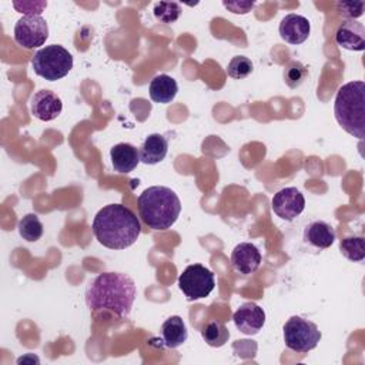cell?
Instances as JSON below:
<instances>
[{"label": "cell", "instance_id": "cell-1", "mask_svg": "<svg viewBox=\"0 0 365 365\" xmlns=\"http://www.w3.org/2000/svg\"><path fill=\"white\" fill-rule=\"evenodd\" d=\"M137 288L131 277L123 272H101L86 289V304L91 312H110L127 318L135 301Z\"/></svg>", "mask_w": 365, "mask_h": 365}, {"label": "cell", "instance_id": "cell-2", "mask_svg": "<svg viewBox=\"0 0 365 365\" xmlns=\"http://www.w3.org/2000/svg\"><path fill=\"white\" fill-rule=\"evenodd\" d=\"M93 234L110 250H125L140 237L141 224L137 215L123 204L103 207L93 220Z\"/></svg>", "mask_w": 365, "mask_h": 365}, {"label": "cell", "instance_id": "cell-3", "mask_svg": "<svg viewBox=\"0 0 365 365\" xmlns=\"http://www.w3.org/2000/svg\"><path fill=\"white\" fill-rule=\"evenodd\" d=\"M138 215L151 230H168L181 212V201L168 187L154 185L145 188L137 198Z\"/></svg>", "mask_w": 365, "mask_h": 365}, {"label": "cell", "instance_id": "cell-4", "mask_svg": "<svg viewBox=\"0 0 365 365\" xmlns=\"http://www.w3.org/2000/svg\"><path fill=\"white\" fill-rule=\"evenodd\" d=\"M334 114L338 124L351 135L362 140L365 135V83L349 81L339 87L335 96Z\"/></svg>", "mask_w": 365, "mask_h": 365}, {"label": "cell", "instance_id": "cell-5", "mask_svg": "<svg viewBox=\"0 0 365 365\" xmlns=\"http://www.w3.org/2000/svg\"><path fill=\"white\" fill-rule=\"evenodd\" d=\"M34 73L48 81L66 77L73 68V56L63 46L51 44L40 48L31 58Z\"/></svg>", "mask_w": 365, "mask_h": 365}, {"label": "cell", "instance_id": "cell-6", "mask_svg": "<svg viewBox=\"0 0 365 365\" xmlns=\"http://www.w3.org/2000/svg\"><path fill=\"white\" fill-rule=\"evenodd\" d=\"M285 346L298 354H307L317 348L321 341V331L317 324L302 317L294 315L284 325Z\"/></svg>", "mask_w": 365, "mask_h": 365}, {"label": "cell", "instance_id": "cell-7", "mask_svg": "<svg viewBox=\"0 0 365 365\" xmlns=\"http://www.w3.org/2000/svg\"><path fill=\"white\" fill-rule=\"evenodd\" d=\"M178 287L187 301L205 298L215 287L214 272L201 264H191L180 274Z\"/></svg>", "mask_w": 365, "mask_h": 365}, {"label": "cell", "instance_id": "cell-8", "mask_svg": "<svg viewBox=\"0 0 365 365\" xmlns=\"http://www.w3.org/2000/svg\"><path fill=\"white\" fill-rule=\"evenodd\" d=\"M47 38L48 26L40 14H24L14 24V40L26 50L43 46Z\"/></svg>", "mask_w": 365, "mask_h": 365}, {"label": "cell", "instance_id": "cell-9", "mask_svg": "<svg viewBox=\"0 0 365 365\" xmlns=\"http://www.w3.org/2000/svg\"><path fill=\"white\" fill-rule=\"evenodd\" d=\"M272 211L285 221L295 220L305 208V198L295 187H285L277 191L271 200Z\"/></svg>", "mask_w": 365, "mask_h": 365}, {"label": "cell", "instance_id": "cell-10", "mask_svg": "<svg viewBox=\"0 0 365 365\" xmlns=\"http://www.w3.org/2000/svg\"><path fill=\"white\" fill-rule=\"evenodd\" d=\"M232 321L238 331L245 335H255L265 324V312L255 302H244L232 315Z\"/></svg>", "mask_w": 365, "mask_h": 365}, {"label": "cell", "instance_id": "cell-11", "mask_svg": "<svg viewBox=\"0 0 365 365\" xmlns=\"http://www.w3.org/2000/svg\"><path fill=\"white\" fill-rule=\"evenodd\" d=\"M30 110L36 118L41 121H51L60 115L63 103L56 93L50 90H40L31 97Z\"/></svg>", "mask_w": 365, "mask_h": 365}, {"label": "cell", "instance_id": "cell-12", "mask_svg": "<svg viewBox=\"0 0 365 365\" xmlns=\"http://www.w3.org/2000/svg\"><path fill=\"white\" fill-rule=\"evenodd\" d=\"M261 264V252L251 242H240L231 252V265L232 268L242 274H254Z\"/></svg>", "mask_w": 365, "mask_h": 365}, {"label": "cell", "instance_id": "cell-13", "mask_svg": "<svg viewBox=\"0 0 365 365\" xmlns=\"http://www.w3.org/2000/svg\"><path fill=\"white\" fill-rule=\"evenodd\" d=\"M278 31L284 41L289 44H301L308 38L311 33V24L307 17L291 13L281 20Z\"/></svg>", "mask_w": 365, "mask_h": 365}, {"label": "cell", "instance_id": "cell-14", "mask_svg": "<svg viewBox=\"0 0 365 365\" xmlns=\"http://www.w3.org/2000/svg\"><path fill=\"white\" fill-rule=\"evenodd\" d=\"M335 41L339 47L351 51L365 50V27L356 20H345L335 33Z\"/></svg>", "mask_w": 365, "mask_h": 365}, {"label": "cell", "instance_id": "cell-15", "mask_svg": "<svg viewBox=\"0 0 365 365\" xmlns=\"http://www.w3.org/2000/svg\"><path fill=\"white\" fill-rule=\"evenodd\" d=\"M110 158L115 171L127 174L138 165L140 153L133 144L118 143L110 150Z\"/></svg>", "mask_w": 365, "mask_h": 365}, {"label": "cell", "instance_id": "cell-16", "mask_svg": "<svg viewBox=\"0 0 365 365\" xmlns=\"http://www.w3.org/2000/svg\"><path fill=\"white\" fill-rule=\"evenodd\" d=\"M177 93H178V84L168 74H158L150 81L148 94L154 103L168 104L175 98Z\"/></svg>", "mask_w": 365, "mask_h": 365}, {"label": "cell", "instance_id": "cell-17", "mask_svg": "<svg viewBox=\"0 0 365 365\" xmlns=\"http://www.w3.org/2000/svg\"><path fill=\"white\" fill-rule=\"evenodd\" d=\"M335 238V230L325 221H312L304 230L305 242L319 250L329 248L334 244Z\"/></svg>", "mask_w": 365, "mask_h": 365}, {"label": "cell", "instance_id": "cell-18", "mask_svg": "<svg viewBox=\"0 0 365 365\" xmlns=\"http://www.w3.org/2000/svg\"><path fill=\"white\" fill-rule=\"evenodd\" d=\"M140 161L144 164H157L163 161L168 153V141L161 134H150L140 148Z\"/></svg>", "mask_w": 365, "mask_h": 365}, {"label": "cell", "instance_id": "cell-19", "mask_svg": "<svg viewBox=\"0 0 365 365\" xmlns=\"http://www.w3.org/2000/svg\"><path fill=\"white\" fill-rule=\"evenodd\" d=\"M160 332H161V339H163L164 346L171 348V349L178 348L188 338L187 327H185L182 318L178 315H173L168 319H165L161 325Z\"/></svg>", "mask_w": 365, "mask_h": 365}, {"label": "cell", "instance_id": "cell-20", "mask_svg": "<svg viewBox=\"0 0 365 365\" xmlns=\"http://www.w3.org/2000/svg\"><path fill=\"white\" fill-rule=\"evenodd\" d=\"M201 335L202 339L214 348H220L222 345H225V342L230 338V331L225 327V324L220 322V321H211L208 322L202 329H201Z\"/></svg>", "mask_w": 365, "mask_h": 365}, {"label": "cell", "instance_id": "cell-21", "mask_svg": "<svg viewBox=\"0 0 365 365\" xmlns=\"http://www.w3.org/2000/svg\"><path fill=\"white\" fill-rule=\"evenodd\" d=\"M341 254L349 261L359 262L365 258V240L362 235L345 237L339 242Z\"/></svg>", "mask_w": 365, "mask_h": 365}, {"label": "cell", "instance_id": "cell-22", "mask_svg": "<svg viewBox=\"0 0 365 365\" xmlns=\"http://www.w3.org/2000/svg\"><path fill=\"white\" fill-rule=\"evenodd\" d=\"M19 234L23 240L34 242L43 235V224L38 220L37 214H26L19 221Z\"/></svg>", "mask_w": 365, "mask_h": 365}, {"label": "cell", "instance_id": "cell-23", "mask_svg": "<svg viewBox=\"0 0 365 365\" xmlns=\"http://www.w3.org/2000/svg\"><path fill=\"white\" fill-rule=\"evenodd\" d=\"M308 77V68L301 61H289L284 68V81L289 88L299 87Z\"/></svg>", "mask_w": 365, "mask_h": 365}, {"label": "cell", "instance_id": "cell-24", "mask_svg": "<svg viewBox=\"0 0 365 365\" xmlns=\"http://www.w3.org/2000/svg\"><path fill=\"white\" fill-rule=\"evenodd\" d=\"M154 17L161 23H174L181 14V6L174 1H158L154 4Z\"/></svg>", "mask_w": 365, "mask_h": 365}, {"label": "cell", "instance_id": "cell-25", "mask_svg": "<svg viewBox=\"0 0 365 365\" xmlns=\"http://www.w3.org/2000/svg\"><path fill=\"white\" fill-rule=\"evenodd\" d=\"M252 70H254V64L245 56L232 57L227 66V74L237 80L248 77L252 73Z\"/></svg>", "mask_w": 365, "mask_h": 365}, {"label": "cell", "instance_id": "cell-26", "mask_svg": "<svg viewBox=\"0 0 365 365\" xmlns=\"http://www.w3.org/2000/svg\"><path fill=\"white\" fill-rule=\"evenodd\" d=\"M364 1H339L336 3L338 11L344 16L348 17V20H355L364 14Z\"/></svg>", "mask_w": 365, "mask_h": 365}, {"label": "cell", "instance_id": "cell-27", "mask_svg": "<svg viewBox=\"0 0 365 365\" xmlns=\"http://www.w3.org/2000/svg\"><path fill=\"white\" fill-rule=\"evenodd\" d=\"M222 4H224V7H227L228 10H231L235 14H245L254 7V3H250V1H232V3L224 1Z\"/></svg>", "mask_w": 365, "mask_h": 365}]
</instances>
